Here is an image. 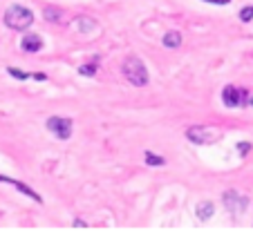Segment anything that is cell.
<instances>
[{
  "label": "cell",
  "mask_w": 253,
  "mask_h": 250,
  "mask_svg": "<svg viewBox=\"0 0 253 250\" xmlns=\"http://www.w3.org/2000/svg\"><path fill=\"white\" fill-rule=\"evenodd\" d=\"M2 20L14 32H25V29H29L34 25V11L23 5H11V7H7Z\"/></svg>",
  "instance_id": "cell-1"
},
{
  "label": "cell",
  "mask_w": 253,
  "mask_h": 250,
  "mask_svg": "<svg viewBox=\"0 0 253 250\" xmlns=\"http://www.w3.org/2000/svg\"><path fill=\"white\" fill-rule=\"evenodd\" d=\"M124 76L128 83H132L134 87H146L148 85V67L139 56H128L124 63Z\"/></svg>",
  "instance_id": "cell-2"
},
{
  "label": "cell",
  "mask_w": 253,
  "mask_h": 250,
  "mask_svg": "<svg viewBox=\"0 0 253 250\" xmlns=\"http://www.w3.org/2000/svg\"><path fill=\"white\" fill-rule=\"evenodd\" d=\"M186 139L195 145H211V143L220 141L222 134L220 132H213L211 128H204V125H193V128L186 130Z\"/></svg>",
  "instance_id": "cell-3"
},
{
  "label": "cell",
  "mask_w": 253,
  "mask_h": 250,
  "mask_svg": "<svg viewBox=\"0 0 253 250\" xmlns=\"http://www.w3.org/2000/svg\"><path fill=\"white\" fill-rule=\"evenodd\" d=\"M222 103L226 107L235 109V107H244L249 105V92L244 87H235V85H226L222 90Z\"/></svg>",
  "instance_id": "cell-4"
},
{
  "label": "cell",
  "mask_w": 253,
  "mask_h": 250,
  "mask_svg": "<svg viewBox=\"0 0 253 250\" xmlns=\"http://www.w3.org/2000/svg\"><path fill=\"white\" fill-rule=\"evenodd\" d=\"M45 125H47L49 132L56 139H61V141H67V139L72 137V130H74L72 118H65V116H49Z\"/></svg>",
  "instance_id": "cell-5"
},
{
  "label": "cell",
  "mask_w": 253,
  "mask_h": 250,
  "mask_svg": "<svg viewBox=\"0 0 253 250\" xmlns=\"http://www.w3.org/2000/svg\"><path fill=\"white\" fill-rule=\"evenodd\" d=\"M222 201H224L226 210L233 213V214H242L249 208V199L242 197L240 192H235V190H226V192L222 194Z\"/></svg>",
  "instance_id": "cell-6"
},
{
  "label": "cell",
  "mask_w": 253,
  "mask_h": 250,
  "mask_svg": "<svg viewBox=\"0 0 253 250\" xmlns=\"http://www.w3.org/2000/svg\"><path fill=\"white\" fill-rule=\"evenodd\" d=\"M0 183H9V185H14L16 190H18L20 194H25V197H29V199H34L36 203H43V197H41L36 190H32L27 183H23V181H18V179H11V177H5V175H0Z\"/></svg>",
  "instance_id": "cell-7"
},
{
  "label": "cell",
  "mask_w": 253,
  "mask_h": 250,
  "mask_svg": "<svg viewBox=\"0 0 253 250\" xmlns=\"http://www.w3.org/2000/svg\"><path fill=\"white\" fill-rule=\"evenodd\" d=\"M20 49L23 52H29V54H36L43 49V38L39 34H27V36L20 38Z\"/></svg>",
  "instance_id": "cell-8"
},
{
  "label": "cell",
  "mask_w": 253,
  "mask_h": 250,
  "mask_svg": "<svg viewBox=\"0 0 253 250\" xmlns=\"http://www.w3.org/2000/svg\"><path fill=\"white\" fill-rule=\"evenodd\" d=\"M195 214H197V219H200V221H209V219L215 214V203H213V201H202V203H197Z\"/></svg>",
  "instance_id": "cell-9"
},
{
  "label": "cell",
  "mask_w": 253,
  "mask_h": 250,
  "mask_svg": "<svg viewBox=\"0 0 253 250\" xmlns=\"http://www.w3.org/2000/svg\"><path fill=\"white\" fill-rule=\"evenodd\" d=\"M74 25H77V29L81 34H92V32H96V20L94 18H90V16H79L77 20H74Z\"/></svg>",
  "instance_id": "cell-10"
},
{
  "label": "cell",
  "mask_w": 253,
  "mask_h": 250,
  "mask_svg": "<svg viewBox=\"0 0 253 250\" xmlns=\"http://www.w3.org/2000/svg\"><path fill=\"white\" fill-rule=\"evenodd\" d=\"M162 45L168 49H177L179 45H182V34L179 32H166L162 38Z\"/></svg>",
  "instance_id": "cell-11"
},
{
  "label": "cell",
  "mask_w": 253,
  "mask_h": 250,
  "mask_svg": "<svg viewBox=\"0 0 253 250\" xmlns=\"http://www.w3.org/2000/svg\"><path fill=\"white\" fill-rule=\"evenodd\" d=\"M43 18L47 20V23H61L63 11L58 9V7H45V9H43Z\"/></svg>",
  "instance_id": "cell-12"
},
{
  "label": "cell",
  "mask_w": 253,
  "mask_h": 250,
  "mask_svg": "<svg viewBox=\"0 0 253 250\" xmlns=\"http://www.w3.org/2000/svg\"><path fill=\"white\" fill-rule=\"evenodd\" d=\"M143 161H146L150 168H159V165H166V159H164V156L153 154L150 150H146V154H143Z\"/></svg>",
  "instance_id": "cell-13"
},
{
  "label": "cell",
  "mask_w": 253,
  "mask_h": 250,
  "mask_svg": "<svg viewBox=\"0 0 253 250\" xmlns=\"http://www.w3.org/2000/svg\"><path fill=\"white\" fill-rule=\"evenodd\" d=\"M96 63H99V56H94L92 63H85V65L79 67V74L81 76H94L96 74Z\"/></svg>",
  "instance_id": "cell-14"
},
{
  "label": "cell",
  "mask_w": 253,
  "mask_h": 250,
  "mask_svg": "<svg viewBox=\"0 0 253 250\" xmlns=\"http://www.w3.org/2000/svg\"><path fill=\"white\" fill-rule=\"evenodd\" d=\"M7 74H9L11 78H18V80L32 78V71H23V70H18V67H7Z\"/></svg>",
  "instance_id": "cell-15"
},
{
  "label": "cell",
  "mask_w": 253,
  "mask_h": 250,
  "mask_svg": "<svg viewBox=\"0 0 253 250\" xmlns=\"http://www.w3.org/2000/svg\"><path fill=\"white\" fill-rule=\"evenodd\" d=\"M240 20H242V23H251L253 20V5H247L240 9Z\"/></svg>",
  "instance_id": "cell-16"
},
{
  "label": "cell",
  "mask_w": 253,
  "mask_h": 250,
  "mask_svg": "<svg viewBox=\"0 0 253 250\" xmlns=\"http://www.w3.org/2000/svg\"><path fill=\"white\" fill-rule=\"evenodd\" d=\"M251 143H249V141H240L238 143V152H240V156H247L249 154V152H251Z\"/></svg>",
  "instance_id": "cell-17"
},
{
  "label": "cell",
  "mask_w": 253,
  "mask_h": 250,
  "mask_svg": "<svg viewBox=\"0 0 253 250\" xmlns=\"http://www.w3.org/2000/svg\"><path fill=\"white\" fill-rule=\"evenodd\" d=\"M32 78L34 80H47V74H43V71H32Z\"/></svg>",
  "instance_id": "cell-18"
},
{
  "label": "cell",
  "mask_w": 253,
  "mask_h": 250,
  "mask_svg": "<svg viewBox=\"0 0 253 250\" xmlns=\"http://www.w3.org/2000/svg\"><path fill=\"white\" fill-rule=\"evenodd\" d=\"M204 2H209V5H220V7H224V5H229L231 0H204Z\"/></svg>",
  "instance_id": "cell-19"
},
{
  "label": "cell",
  "mask_w": 253,
  "mask_h": 250,
  "mask_svg": "<svg viewBox=\"0 0 253 250\" xmlns=\"http://www.w3.org/2000/svg\"><path fill=\"white\" fill-rule=\"evenodd\" d=\"M85 226H87V223L83 221V219H77V221H74V228H85Z\"/></svg>",
  "instance_id": "cell-20"
},
{
  "label": "cell",
  "mask_w": 253,
  "mask_h": 250,
  "mask_svg": "<svg viewBox=\"0 0 253 250\" xmlns=\"http://www.w3.org/2000/svg\"><path fill=\"white\" fill-rule=\"evenodd\" d=\"M249 105H251V107H253V96H251V99H249Z\"/></svg>",
  "instance_id": "cell-21"
}]
</instances>
